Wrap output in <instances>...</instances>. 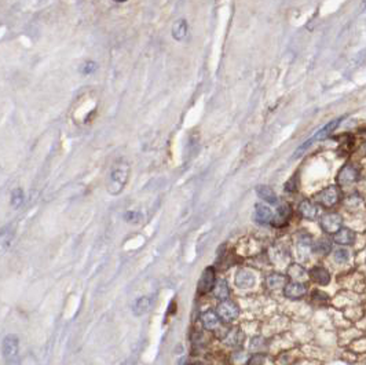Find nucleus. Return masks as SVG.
Returning <instances> with one entry per match:
<instances>
[{
	"mask_svg": "<svg viewBox=\"0 0 366 365\" xmlns=\"http://www.w3.org/2000/svg\"><path fill=\"white\" fill-rule=\"evenodd\" d=\"M129 164L124 160H120L110 170L108 182V192L113 196H117L123 192L124 186L128 182Z\"/></svg>",
	"mask_w": 366,
	"mask_h": 365,
	"instance_id": "nucleus-1",
	"label": "nucleus"
},
{
	"mask_svg": "<svg viewBox=\"0 0 366 365\" xmlns=\"http://www.w3.org/2000/svg\"><path fill=\"white\" fill-rule=\"evenodd\" d=\"M3 358L6 365H21L18 339L13 335L6 336L3 340Z\"/></svg>",
	"mask_w": 366,
	"mask_h": 365,
	"instance_id": "nucleus-2",
	"label": "nucleus"
},
{
	"mask_svg": "<svg viewBox=\"0 0 366 365\" xmlns=\"http://www.w3.org/2000/svg\"><path fill=\"white\" fill-rule=\"evenodd\" d=\"M340 120H341V119H336V120H333V121H330V123H328V124H326L325 127H322V128H321V130L318 131V132H317V134H315L314 136H311L310 139H307V141H306L305 143H303V145L300 146L299 149L296 151V153H295V157L302 156V155H303V153H305V152L307 151V149H309L310 146H311V145H313V143H314V142L322 141V139H325V138H328V136H329L330 134H332V132L335 131L336 127L339 125V123H340Z\"/></svg>",
	"mask_w": 366,
	"mask_h": 365,
	"instance_id": "nucleus-3",
	"label": "nucleus"
},
{
	"mask_svg": "<svg viewBox=\"0 0 366 365\" xmlns=\"http://www.w3.org/2000/svg\"><path fill=\"white\" fill-rule=\"evenodd\" d=\"M216 313L217 316H219V318L222 320V323L229 324L233 323V321L240 316V309H238V306L236 303L226 299V301L219 302V305H217L216 308Z\"/></svg>",
	"mask_w": 366,
	"mask_h": 365,
	"instance_id": "nucleus-4",
	"label": "nucleus"
},
{
	"mask_svg": "<svg viewBox=\"0 0 366 365\" xmlns=\"http://www.w3.org/2000/svg\"><path fill=\"white\" fill-rule=\"evenodd\" d=\"M320 225L325 233L335 235L343 228V218L336 212H328V214L321 216Z\"/></svg>",
	"mask_w": 366,
	"mask_h": 365,
	"instance_id": "nucleus-5",
	"label": "nucleus"
},
{
	"mask_svg": "<svg viewBox=\"0 0 366 365\" xmlns=\"http://www.w3.org/2000/svg\"><path fill=\"white\" fill-rule=\"evenodd\" d=\"M215 284H216L215 269H213L212 266L205 267L204 271L201 273L200 280H198V285H197L198 294H200V295H204V294H208V292L213 291Z\"/></svg>",
	"mask_w": 366,
	"mask_h": 365,
	"instance_id": "nucleus-6",
	"label": "nucleus"
},
{
	"mask_svg": "<svg viewBox=\"0 0 366 365\" xmlns=\"http://www.w3.org/2000/svg\"><path fill=\"white\" fill-rule=\"evenodd\" d=\"M339 198H340V190L335 185L328 186V188H325L322 192L317 194V201L321 205L326 207V208H330V207L336 205L337 201H339Z\"/></svg>",
	"mask_w": 366,
	"mask_h": 365,
	"instance_id": "nucleus-7",
	"label": "nucleus"
},
{
	"mask_svg": "<svg viewBox=\"0 0 366 365\" xmlns=\"http://www.w3.org/2000/svg\"><path fill=\"white\" fill-rule=\"evenodd\" d=\"M356 179H358V171L351 164H346L339 171V175H337V182L340 186H350L354 182H356Z\"/></svg>",
	"mask_w": 366,
	"mask_h": 365,
	"instance_id": "nucleus-8",
	"label": "nucleus"
},
{
	"mask_svg": "<svg viewBox=\"0 0 366 365\" xmlns=\"http://www.w3.org/2000/svg\"><path fill=\"white\" fill-rule=\"evenodd\" d=\"M290 216H292V208H290V205L289 204H281L278 208H277V212L273 215L271 225L275 226V228H282V226L288 224Z\"/></svg>",
	"mask_w": 366,
	"mask_h": 365,
	"instance_id": "nucleus-9",
	"label": "nucleus"
},
{
	"mask_svg": "<svg viewBox=\"0 0 366 365\" xmlns=\"http://www.w3.org/2000/svg\"><path fill=\"white\" fill-rule=\"evenodd\" d=\"M221 318L217 316L216 312L213 310H205L201 314V323L206 331H217L221 328Z\"/></svg>",
	"mask_w": 366,
	"mask_h": 365,
	"instance_id": "nucleus-10",
	"label": "nucleus"
},
{
	"mask_svg": "<svg viewBox=\"0 0 366 365\" xmlns=\"http://www.w3.org/2000/svg\"><path fill=\"white\" fill-rule=\"evenodd\" d=\"M306 285L303 282L292 281L286 284L284 288V295L288 299H300L306 295Z\"/></svg>",
	"mask_w": 366,
	"mask_h": 365,
	"instance_id": "nucleus-11",
	"label": "nucleus"
},
{
	"mask_svg": "<svg viewBox=\"0 0 366 365\" xmlns=\"http://www.w3.org/2000/svg\"><path fill=\"white\" fill-rule=\"evenodd\" d=\"M255 221L260 225L271 224L273 221V211L270 209V207L264 205V204H256L255 205V214H253Z\"/></svg>",
	"mask_w": 366,
	"mask_h": 365,
	"instance_id": "nucleus-12",
	"label": "nucleus"
},
{
	"mask_svg": "<svg viewBox=\"0 0 366 365\" xmlns=\"http://www.w3.org/2000/svg\"><path fill=\"white\" fill-rule=\"evenodd\" d=\"M236 285L241 289H251L255 285V276L249 270H238L236 276Z\"/></svg>",
	"mask_w": 366,
	"mask_h": 365,
	"instance_id": "nucleus-13",
	"label": "nucleus"
},
{
	"mask_svg": "<svg viewBox=\"0 0 366 365\" xmlns=\"http://www.w3.org/2000/svg\"><path fill=\"white\" fill-rule=\"evenodd\" d=\"M243 340L244 334L240 328H233L230 331H227L225 338H223V342L229 347H238V346H241Z\"/></svg>",
	"mask_w": 366,
	"mask_h": 365,
	"instance_id": "nucleus-14",
	"label": "nucleus"
},
{
	"mask_svg": "<svg viewBox=\"0 0 366 365\" xmlns=\"http://www.w3.org/2000/svg\"><path fill=\"white\" fill-rule=\"evenodd\" d=\"M299 212L303 218L313 221V219H315L318 216L320 209H318V205H315L314 203H311L310 200H303L299 205Z\"/></svg>",
	"mask_w": 366,
	"mask_h": 365,
	"instance_id": "nucleus-15",
	"label": "nucleus"
},
{
	"mask_svg": "<svg viewBox=\"0 0 366 365\" xmlns=\"http://www.w3.org/2000/svg\"><path fill=\"white\" fill-rule=\"evenodd\" d=\"M309 274L310 277H311L315 282H318L320 285H326V284H329L330 281L329 271L322 266H314L311 270H310Z\"/></svg>",
	"mask_w": 366,
	"mask_h": 365,
	"instance_id": "nucleus-16",
	"label": "nucleus"
},
{
	"mask_svg": "<svg viewBox=\"0 0 366 365\" xmlns=\"http://www.w3.org/2000/svg\"><path fill=\"white\" fill-rule=\"evenodd\" d=\"M333 240H335V243H337V244L340 245H350L354 243V240H355V233H354L351 229L341 228L337 233H335Z\"/></svg>",
	"mask_w": 366,
	"mask_h": 365,
	"instance_id": "nucleus-17",
	"label": "nucleus"
},
{
	"mask_svg": "<svg viewBox=\"0 0 366 365\" xmlns=\"http://www.w3.org/2000/svg\"><path fill=\"white\" fill-rule=\"evenodd\" d=\"M266 285L268 289H281L285 288L286 285V277L284 274H279V273H271L270 276L266 278Z\"/></svg>",
	"mask_w": 366,
	"mask_h": 365,
	"instance_id": "nucleus-18",
	"label": "nucleus"
},
{
	"mask_svg": "<svg viewBox=\"0 0 366 365\" xmlns=\"http://www.w3.org/2000/svg\"><path fill=\"white\" fill-rule=\"evenodd\" d=\"M152 308V298L149 297H142L138 298L135 303L132 305V310H134L135 316H142L146 314Z\"/></svg>",
	"mask_w": 366,
	"mask_h": 365,
	"instance_id": "nucleus-19",
	"label": "nucleus"
},
{
	"mask_svg": "<svg viewBox=\"0 0 366 365\" xmlns=\"http://www.w3.org/2000/svg\"><path fill=\"white\" fill-rule=\"evenodd\" d=\"M256 193L263 201H267L268 204H277V201H278L275 192L270 186H266V185H259L256 188Z\"/></svg>",
	"mask_w": 366,
	"mask_h": 365,
	"instance_id": "nucleus-20",
	"label": "nucleus"
},
{
	"mask_svg": "<svg viewBox=\"0 0 366 365\" xmlns=\"http://www.w3.org/2000/svg\"><path fill=\"white\" fill-rule=\"evenodd\" d=\"M187 32H189V25L186 20H178L172 26V37L178 42H182L187 36Z\"/></svg>",
	"mask_w": 366,
	"mask_h": 365,
	"instance_id": "nucleus-21",
	"label": "nucleus"
},
{
	"mask_svg": "<svg viewBox=\"0 0 366 365\" xmlns=\"http://www.w3.org/2000/svg\"><path fill=\"white\" fill-rule=\"evenodd\" d=\"M307 271L305 270V267L300 266L298 263H292L290 266L288 267V277L289 278H292L294 281H298V282H302L307 280Z\"/></svg>",
	"mask_w": 366,
	"mask_h": 365,
	"instance_id": "nucleus-22",
	"label": "nucleus"
},
{
	"mask_svg": "<svg viewBox=\"0 0 366 365\" xmlns=\"http://www.w3.org/2000/svg\"><path fill=\"white\" fill-rule=\"evenodd\" d=\"M213 294L215 297L219 299V301H226L230 297V289H229V285H227V281L225 278H219L215 284V288H213Z\"/></svg>",
	"mask_w": 366,
	"mask_h": 365,
	"instance_id": "nucleus-23",
	"label": "nucleus"
},
{
	"mask_svg": "<svg viewBox=\"0 0 366 365\" xmlns=\"http://www.w3.org/2000/svg\"><path fill=\"white\" fill-rule=\"evenodd\" d=\"M333 259H335L336 263H346L348 259H350V251L347 250V248H339V250L335 251V254H333Z\"/></svg>",
	"mask_w": 366,
	"mask_h": 365,
	"instance_id": "nucleus-24",
	"label": "nucleus"
},
{
	"mask_svg": "<svg viewBox=\"0 0 366 365\" xmlns=\"http://www.w3.org/2000/svg\"><path fill=\"white\" fill-rule=\"evenodd\" d=\"M22 203H24V192H22V189H14L11 192V205L14 208H18V207L22 205Z\"/></svg>",
	"mask_w": 366,
	"mask_h": 365,
	"instance_id": "nucleus-25",
	"label": "nucleus"
},
{
	"mask_svg": "<svg viewBox=\"0 0 366 365\" xmlns=\"http://www.w3.org/2000/svg\"><path fill=\"white\" fill-rule=\"evenodd\" d=\"M330 241L326 240V239H321V240L317 241V244L314 245V251L315 252H318V254H322V255H325L330 251Z\"/></svg>",
	"mask_w": 366,
	"mask_h": 365,
	"instance_id": "nucleus-26",
	"label": "nucleus"
},
{
	"mask_svg": "<svg viewBox=\"0 0 366 365\" xmlns=\"http://www.w3.org/2000/svg\"><path fill=\"white\" fill-rule=\"evenodd\" d=\"M124 219L129 222V224H139L140 219H142V215L139 212H136V211H127L125 215H124Z\"/></svg>",
	"mask_w": 366,
	"mask_h": 365,
	"instance_id": "nucleus-27",
	"label": "nucleus"
},
{
	"mask_svg": "<svg viewBox=\"0 0 366 365\" xmlns=\"http://www.w3.org/2000/svg\"><path fill=\"white\" fill-rule=\"evenodd\" d=\"M97 69H98V65H97V62H94V61H87V62H84L82 65L80 72H82L83 75H91V73L95 72Z\"/></svg>",
	"mask_w": 366,
	"mask_h": 365,
	"instance_id": "nucleus-28",
	"label": "nucleus"
},
{
	"mask_svg": "<svg viewBox=\"0 0 366 365\" xmlns=\"http://www.w3.org/2000/svg\"><path fill=\"white\" fill-rule=\"evenodd\" d=\"M233 362L234 365H245L248 364V357L243 351H237L233 354Z\"/></svg>",
	"mask_w": 366,
	"mask_h": 365,
	"instance_id": "nucleus-29",
	"label": "nucleus"
},
{
	"mask_svg": "<svg viewBox=\"0 0 366 365\" xmlns=\"http://www.w3.org/2000/svg\"><path fill=\"white\" fill-rule=\"evenodd\" d=\"M193 365H209V364H205V362H201V361H198V362H194Z\"/></svg>",
	"mask_w": 366,
	"mask_h": 365,
	"instance_id": "nucleus-30",
	"label": "nucleus"
},
{
	"mask_svg": "<svg viewBox=\"0 0 366 365\" xmlns=\"http://www.w3.org/2000/svg\"><path fill=\"white\" fill-rule=\"evenodd\" d=\"M116 3H124V2H127V0H114Z\"/></svg>",
	"mask_w": 366,
	"mask_h": 365,
	"instance_id": "nucleus-31",
	"label": "nucleus"
}]
</instances>
